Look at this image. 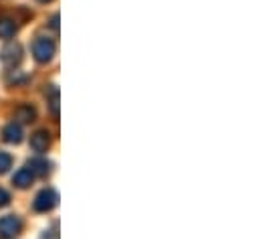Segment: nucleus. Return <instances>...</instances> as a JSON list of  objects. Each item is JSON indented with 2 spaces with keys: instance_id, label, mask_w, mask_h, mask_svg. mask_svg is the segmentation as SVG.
<instances>
[{
  "instance_id": "7",
  "label": "nucleus",
  "mask_w": 261,
  "mask_h": 239,
  "mask_svg": "<svg viewBox=\"0 0 261 239\" xmlns=\"http://www.w3.org/2000/svg\"><path fill=\"white\" fill-rule=\"evenodd\" d=\"M33 180H35V175H33L29 169H20V171L14 173L12 184H14L16 188H29V186L33 184Z\"/></svg>"
},
{
  "instance_id": "14",
  "label": "nucleus",
  "mask_w": 261,
  "mask_h": 239,
  "mask_svg": "<svg viewBox=\"0 0 261 239\" xmlns=\"http://www.w3.org/2000/svg\"><path fill=\"white\" fill-rule=\"evenodd\" d=\"M41 239H57V233H55V231H45V233L41 235Z\"/></svg>"
},
{
  "instance_id": "15",
  "label": "nucleus",
  "mask_w": 261,
  "mask_h": 239,
  "mask_svg": "<svg viewBox=\"0 0 261 239\" xmlns=\"http://www.w3.org/2000/svg\"><path fill=\"white\" fill-rule=\"evenodd\" d=\"M51 29H55V31L59 29V16H57V14L51 18Z\"/></svg>"
},
{
  "instance_id": "8",
  "label": "nucleus",
  "mask_w": 261,
  "mask_h": 239,
  "mask_svg": "<svg viewBox=\"0 0 261 239\" xmlns=\"http://www.w3.org/2000/svg\"><path fill=\"white\" fill-rule=\"evenodd\" d=\"M35 118H37V110L33 106H29V104H22V106H18L14 110V119L16 122L29 124V122H35Z\"/></svg>"
},
{
  "instance_id": "13",
  "label": "nucleus",
  "mask_w": 261,
  "mask_h": 239,
  "mask_svg": "<svg viewBox=\"0 0 261 239\" xmlns=\"http://www.w3.org/2000/svg\"><path fill=\"white\" fill-rule=\"evenodd\" d=\"M10 203V195H8V190L6 188H2L0 186V207H6Z\"/></svg>"
},
{
  "instance_id": "5",
  "label": "nucleus",
  "mask_w": 261,
  "mask_h": 239,
  "mask_svg": "<svg viewBox=\"0 0 261 239\" xmlns=\"http://www.w3.org/2000/svg\"><path fill=\"white\" fill-rule=\"evenodd\" d=\"M2 140L8 142V144H20L22 142V128H20V124H16V122L6 124L4 130H2Z\"/></svg>"
},
{
  "instance_id": "9",
  "label": "nucleus",
  "mask_w": 261,
  "mask_h": 239,
  "mask_svg": "<svg viewBox=\"0 0 261 239\" xmlns=\"http://www.w3.org/2000/svg\"><path fill=\"white\" fill-rule=\"evenodd\" d=\"M33 175H41V177H45V175H49V171H51V164L47 162V160H43V158H33V160H29V166H27Z\"/></svg>"
},
{
  "instance_id": "10",
  "label": "nucleus",
  "mask_w": 261,
  "mask_h": 239,
  "mask_svg": "<svg viewBox=\"0 0 261 239\" xmlns=\"http://www.w3.org/2000/svg\"><path fill=\"white\" fill-rule=\"evenodd\" d=\"M16 33V25L8 16H0V39H10Z\"/></svg>"
},
{
  "instance_id": "16",
  "label": "nucleus",
  "mask_w": 261,
  "mask_h": 239,
  "mask_svg": "<svg viewBox=\"0 0 261 239\" xmlns=\"http://www.w3.org/2000/svg\"><path fill=\"white\" fill-rule=\"evenodd\" d=\"M39 2H49V0H39Z\"/></svg>"
},
{
  "instance_id": "3",
  "label": "nucleus",
  "mask_w": 261,
  "mask_h": 239,
  "mask_svg": "<svg viewBox=\"0 0 261 239\" xmlns=\"http://www.w3.org/2000/svg\"><path fill=\"white\" fill-rule=\"evenodd\" d=\"M0 61L6 65V67H14L22 61V47L20 43L16 41H8L2 49H0Z\"/></svg>"
},
{
  "instance_id": "6",
  "label": "nucleus",
  "mask_w": 261,
  "mask_h": 239,
  "mask_svg": "<svg viewBox=\"0 0 261 239\" xmlns=\"http://www.w3.org/2000/svg\"><path fill=\"white\" fill-rule=\"evenodd\" d=\"M49 144H51V138H49V132H45V130H39L31 136V148L35 152H47Z\"/></svg>"
},
{
  "instance_id": "11",
  "label": "nucleus",
  "mask_w": 261,
  "mask_h": 239,
  "mask_svg": "<svg viewBox=\"0 0 261 239\" xmlns=\"http://www.w3.org/2000/svg\"><path fill=\"white\" fill-rule=\"evenodd\" d=\"M49 108H51L53 118H59V89L57 87H51L49 91Z\"/></svg>"
},
{
  "instance_id": "12",
  "label": "nucleus",
  "mask_w": 261,
  "mask_h": 239,
  "mask_svg": "<svg viewBox=\"0 0 261 239\" xmlns=\"http://www.w3.org/2000/svg\"><path fill=\"white\" fill-rule=\"evenodd\" d=\"M10 166H12V158H10V154L0 152V175L8 173V169H10Z\"/></svg>"
},
{
  "instance_id": "2",
  "label": "nucleus",
  "mask_w": 261,
  "mask_h": 239,
  "mask_svg": "<svg viewBox=\"0 0 261 239\" xmlns=\"http://www.w3.org/2000/svg\"><path fill=\"white\" fill-rule=\"evenodd\" d=\"M57 203H59V195H57V190H55V188H43V190L35 197L33 207H35V211H39V213H47V211L55 209Z\"/></svg>"
},
{
  "instance_id": "1",
  "label": "nucleus",
  "mask_w": 261,
  "mask_h": 239,
  "mask_svg": "<svg viewBox=\"0 0 261 239\" xmlns=\"http://www.w3.org/2000/svg\"><path fill=\"white\" fill-rule=\"evenodd\" d=\"M55 55V43L47 37H37L33 43V57L39 63H47Z\"/></svg>"
},
{
  "instance_id": "4",
  "label": "nucleus",
  "mask_w": 261,
  "mask_h": 239,
  "mask_svg": "<svg viewBox=\"0 0 261 239\" xmlns=\"http://www.w3.org/2000/svg\"><path fill=\"white\" fill-rule=\"evenodd\" d=\"M20 229H22V223H20L18 217H14V215H6V217L0 219V237L2 239L16 237V235L20 233Z\"/></svg>"
}]
</instances>
